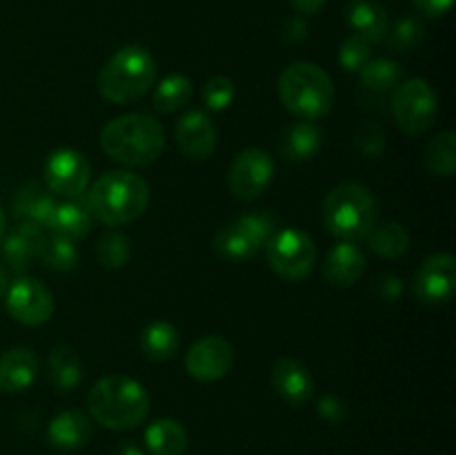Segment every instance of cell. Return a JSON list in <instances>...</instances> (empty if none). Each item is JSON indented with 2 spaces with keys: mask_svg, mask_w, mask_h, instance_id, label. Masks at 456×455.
<instances>
[{
  "mask_svg": "<svg viewBox=\"0 0 456 455\" xmlns=\"http://www.w3.org/2000/svg\"><path fill=\"white\" fill-rule=\"evenodd\" d=\"M323 223L338 241H363L377 226V201L361 183L332 187L323 203Z\"/></svg>",
  "mask_w": 456,
  "mask_h": 455,
  "instance_id": "cell-6",
  "label": "cell"
},
{
  "mask_svg": "<svg viewBox=\"0 0 456 455\" xmlns=\"http://www.w3.org/2000/svg\"><path fill=\"white\" fill-rule=\"evenodd\" d=\"M114 455H145V453H142L141 446H136L134 442H125V444L120 446Z\"/></svg>",
  "mask_w": 456,
  "mask_h": 455,
  "instance_id": "cell-43",
  "label": "cell"
},
{
  "mask_svg": "<svg viewBox=\"0 0 456 455\" xmlns=\"http://www.w3.org/2000/svg\"><path fill=\"white\" fill-rule=\"evenodd\" d=\"M178 330L172 321H151L141 333V351L150 361H167L178 352Z\"/></svg>",
  "mask_w": 456,
  "mask_h": 455,
  "instance_id": "cell-27",
  "label": "cell"
},
{
  "mask_svg": "<svg viewBox=\"0 0 456 455\" xmlns=\"http://www.w3.org/2000/svg\"><path fill=\"white\" fill-rule=\"evenodd\" d=\"M176 145L191 161H208L216 152V128L205 112L191 110L178 119Z\"/></svg>",
  "mask_w": 456,
  "mask_h": 455,
  "instance_id": "cell-15",
  "label": "cell"
},
{
  "mask_svg": "<svg viewBox=\"0 0 456 455\" xmlns=\"http://www.w3.org/2000/svg\"><path fill=\"white\" fill-rule=\"evenodd\" d=\"M232 364H234V348L218 335L196 339L185 355L187 375L196 382H216L230 373Z\"/></svg>",
  "mask_w": 456,
  "mask_h": 455,
  "instance_id": "cell-14",
  "label": "cell"
},
{
  "mask_svg": "<svg viewBox=\"0 0 456 455\" xmlns=\"http://www.w3.org/2000/svg\"><path fill=\"white\" fill-rule=\"evenodd\" d=\"M45 232L34 223H18L12 232H4L3 236V254L4 261L9 263L16 275H22L31 266L34 259H38L40 248H43Z\"/></svg>",
  "mask_w": 456,
  "mask_h": 455,
  "instance_id": "cell-19",
  "label": "cell"
},
{
  "mask_svg": "<svg viewBox=\"0 0 456 455\" xmlns=\"http://www.w3.org/2000/svg\"><path fill=\"white\" fill-rule=\"evenodd\" d=\"M4 232H7V217H4L3 208H0V241H3Z\"/></svg>",
  "mask_w": 456,
  "mask_h": 455,
  "instance_id": "cell-45",
  "label": "cell"
},
{
  "mask_svg": "<svg viewBox=\"0 0 456 455\" xmlns=\"http://www.w3.org/2000/svg\"><path fill=\"white\" fill-rule=\"evenodd\" d=\"M187 444H190V437H187L185 426L176 419H154L145 431V446L151 455H183Z\"/></svg>",
  "mask_w": 456,
  "mask_h": 455,
  "instance_id": "cell-25",
  "label": "cell"
},
{
  "mask_svg": "<svg viewBox=\"0 0 456 455\" xmlns=\"http://www.w3.org/2000/svg\"><path fill=\"white\" fill-rule=\"evenodd\" d=\"M87 409L101 426L110 431H129L141 426L150 415V393L127 375H110L92 386Z\"/></svg>",
  "mask_w": 456,
  "mask_h": 455,
  "instance_id": "cell-2",
  "label": "cell"
},
{
  "mask_svg": "<svg viewBox=\"0 0 456 455\" xmlns=\"http://www.w3.org/2000/svg\"><path fill=\"white\" fill-rule=\"evenodd\" d=\"M191 80L185 74L165 76L154 89V110L160 114H172L190 103Z\"/></svg>",
  "mask_w": 456,
  "mask_h": 455,
  "instance_id": "cell-31",
  "label": "cell"
},
{
  "mask_svg": "<svg viewBox=\"0 0 456 455\" xmlns=\"http://www.w3.org/2000/svg\"><path fill=\"white\" fill-rule=\"evenodd\" d=\"M279 221L267 210L240 214L232 223L223 226L214 236V252L230 263H240L252 259L279 230Z\"/></svg>",
  "mask_w": 456,
  "mask_h": 455,
  "instance_id": "cell-7",
  "label": "cell"
},
{
  "mask_svg": "<svg viewBox=\"0 0 456 455\" xmlns=\"http://www.w3.org/2000/svg\"><path fill=\"white\" fill-rule=\"evenodd\" d=\"M4 306L16 321L25 326H43L53 315V294L34 277H18L4 293Z\"/></svg>",
  "mask_w": 456,
  "mask_h": 455,
  "instance_id": "cell-12",
  "label": "cell"
},
{
  "mask_svg": "<svg viewBox=\"0 0 456 455\" xmlns=\"http://www.w3.org/2000/svg\"><path fill=\"white\" fill-rule=\"evenodd\" d=\"M43 174L45 186L49 187L52 194H61L65 199L78 201L87 192L92 168H89V161L78 150L61 147V150H53L45 159Z\"/></svg>",
  "mask_w": 456,
  "mask_h": 455,
  "instance_id": "cell-11",
  "label": "cell"
},
{
  "mask_svg": "<svg viewBox=\"0 0 456 455\" xmlns=\"http://www.w3.org/2000/svg\"><path fill=\"white\" fill-rule=\"evenodd\" d=\"M285 43H303L307 38V22L301 16H292L283 22V29H281Z\"/></svg>",
  "mask_w": 456,
  "mask_h": 455,
  "instance_id": "cell-40",
  "label": "cell"
},
{
  "mask_svg": "<svg viewBox=\"0 0 456 455\" xmlns=\"http://www.w3.org/2000/svg\"><path fill=\"white\" fill-rule=\"evenodd\" d=\"M53 208H56V199L49 187L40 181L22 183L12 196V214L18 219V223L47 228Z\"/></svg>",
  "mask_w": 456,
  "mask_h": 455,
  "instance_id": "cell-18",
  "label": "cell"
},
{
  "mask_svg": "<svg viewBox=\"0 0 456 455\" xmlns=\"http://www.w3.org/2000/svg\"><path fill=\"white\" fill-rule=\"evenodd\" d=\"M267 263L285 281H301L316 263V245L307 232L298 228H283L272 235L265 245Z\"/></svg>",
  "mask_w": 456,
  "mask_h": 455,
  "instance_id": "cell-9",
  "label": "cell"
},
{
  "mask_svg": "<svg viewBox=\"0 0 456 455\" xmlns=\"http://www.w3.org/2000/svg\"><path fill=\"white\" fill-rule=\"evenodd\" d=\"M354 141L368 159H379L386 152V134L374 120H361L354 129Z\"/></svg>",
  "mask_w": 456,
  "mask_h": 455,
  "instance_id": "cell-37",
  "label": "cell"
},
{
  "mask_svg": "<svg viewBox=\"0 0 456 455\" xmlns=\"http://www.w3.org/2000/svg\"><path fill=\"white\" fill-rule=\"evenodd\" d=\"M92 437V424L80 410H62L49 422L47 440L58 451H76Z\"/></svg>",
  "mask_w": 456,
  "mask_h": 455,
  "instance_id": "cell-22",
  "label": "cell"
},
{
  "mask_svg": "<svg viewBox=\"0 0 456 455\" xmlns=\"http://www.w3.org/2000/svg\"><path fill=\"white\" fill-rule=\"evenodd\" d=\"M49 368V382L58 393H69L83 379V361H80L78 352L74 348L58 343L52 348L47 360Z\"/></svg>",
  "mask_w": 456,
  "mask_h": 455,
  "instance_id": "cell-26",
  "label": "cell"
},
{
  "mask_svg": "<svg viewBox=\"0 0 456 455\" xmlns=\"http://www.w3.org/2000/svg\"><path fill=\"white\" fill-rule=\"evenodd\" d=\"M363 89L372 94H386L401 80V65L392 58H370L359 71Z\"/></svg>",
  "mask_w": 456,
  "mask_h": 455,
  "instance_id": "cell-30",
  "label": "cell"
},
{
  "mask_svg": "<svg viewBox=\"0 0 456 455\" xmlns=\"http://www.w3.org/2000/svg\"><path fill=\"white\" fill-rule=\"evenodd\" d=\"M9 288V275L3 266H0V299H4V293Z\"/></svg>",
  "mask_w": 456,
  "mask_h": 455,
  "instance_id": "cell-44",
  "label": "cell"
},
{
  "mask_svg": "<svg viewBox=\"0 0 456 455\" xmlns=\"http://www.w3.org/2000/svg\"><path fill=\"white\" fill-rule=\"evenodd\" d=\"M423 36H426V27H423L421 18L405 16L399 18L392 29H387L386 40L395 52H412L423 43Z\"/></svg>",
  "mask_w": 456,
  "mask_h": 455,
  "instance_id": "cell-34",
  "label": "cell"
},
{
  "mask_svg": "<svg viewBox=\"0 0 456 455\" xmlns=\"http://www.w3.org/2000/svg\"><path fill=\"white\" fill-rule=\"evenodd\" d=\"M412 3L423 18H441L452 9L454 0H412Z\"/></svg>",
  "mask_w": 456,
  "mask_h": 455,
  "instance_id": "cell-41",
  "label": "cell"
},
{
  "mask_svg": "<svg viewBox=\"0 0 456 455\" xmlns=\"http://www.w3.org/2000/svg\"><path fill=\"white\" fill-rule=\"evenodd\" d=\"M85 205L105 226H127L150 205V186L129 170H111L85 192Z\"/></svg>",
  "mask_w": 456,
  "mask_h": 455,
  "instance_id": "cell-1",
  "label": "cell"
},
{
  "mask_svg": "<svg viewBox=\"0 0 456 455\" xmlns=\"http://www.w3.org/2000/svg\"><path fill=\"white\" fill-rule=\"evenodd\" d=\"M365 266H368V259L359 245L350 241H338L325 257L323 277L330 285L350 288L363 277Z\"/></svg>",
  "mask_w": 456,
  "mask_h": 455,
  "instance_id": "cell-17",
  "label": "cell"
},
{
  "mask_svg": "<svg viewBox=\"0 0 456 455\" xmlns=\"http://www.w3.org/2000/svg\"><path fill=\"white\" fill-rule=\"evenodd\" d=\"M390 107L395 123L410 136L428 132L439 114L436 94L426 79H408L396 85Z\"/></svg>",
  "mask_w": 456,
  "mask_h": 455,
  "instance_id": "cell-8",
  "label": "cell"
},
{
  "mask_svg": "<svg viewBox=\"0 0 456 455\" xmlns=\"http://www.w3.org/2000/svg\"><path fill=\"white\" fill-rule=\"evenodd\" d=\"M365 239H368L370 250H372L374 254L386 259L401 257V254L408 252L410 248L408 230L396 221H386L381 223V226H374Z\"/></svg>",
  "mask_w": 456,
  "mask_h": 455,
  "instance_id": "cell-28",
  "label": "cell"
},
{
  "mask_svg": "<svg viewBox=\"0 0 456 455\" xmlns=\"http://www.w3.org/2000/svg\"><path fill=\"white\" fill-rule=\"evenodd\" d=\"M38 259L52 270L69 272L78 266V248H76L74 241L62 239V236L52 235L49 239L45 236Z\"/></svg>",
  "mask_w": 456,
  "mask_h": 455,
  "instance_id": "cell-33",
  "label": "cell"
},
{
  "mask_svg": "<svg viewBox=\"0 0 456 455\" xmlns=\"http://www.w3.org/2000/svg\"><path fill=\"white\" fill-rule=\"evenodd\" d=\"M423 165L432 177H452L456 170V134L441 132L423 150Z\"/></svg>",
  "mask_w": 456,
  "mask_h": 455,
  "instance_id": "cell-29",
  "label": "cell"
},
{
  "mask_svg": "<svg viewBox=\"0 0 456 455\" xmlns=\"http://www.w3.org/2000/svg\"><path fill=\"white\" fill-rule=\"evenodd\" d=\"M346 21L354 36L368 40L370 45L383 43L390 29V18L377 0H352L346 7Z\"/></svg>",
  "mask_w": 456,
  "mask_h": 455,
  "instance_id": "cell-21",
  "label": "cell"
},
{
  "mask_svg": "<svg viewBox=\"0 0 456 455\" xmlns=\"http://www.w3.org/2000/svg\"><path fill=\"white\" fill-rule=\"evenodd\" d=\"M98 94L116 105L136 103L154 87L156 61L141 45H125L98 71Z\"/></svg>",
  "mask_w": 456,
  "mask_h": 455,
  "instance_id": "cell-4",
  "label": "cell"
},
{
  "mask_svg": "<svg viewBox=\"0 0 456 455\" xmlns=\"http://www.w3.org/2000/svg\"><path fill=\"white\" fill-rule=\"evenodd\" d=\"M101 147L110 159L127 168H147L163 154L165 129L150 114H125L102 128Z\"/></svg>",
  "mask_w": 456,
  "mask_h": 455,
  "instance_id": "cell-3",
  "label": "cell"
},
{
  "mask_svg": "<svg viewBox=\"0 0 456 455\" xmlns=\"http://www.w3.org/2000/svg\"><path fill=\"white\" fill-rule=\"evenodd\" d=\"M279 98L297 119L319 120L334 105L332 79L314 62H292L279 76Z\"/></svg>",
  "mask_w": 456,
  "mask_h": 455,
  "instance_id": "cell-5",
  "label": "cell"
},
{
  "mask_svg": "<svg viewBox=\"0 0 456 455\" xmlns=\"http://www.w3.org/2000/svg\"><path fill=\"white\" fill-rule=\"evenodd\" d=\"M96 259L107 270H118L132 259V241L120 230H107L96 244Z\"/></svg>",
  "mask_w": 456,
  "mask_h": 455,
  "instance_id": "cell-32",
  "label": "cell"
},
{
  "mask_svg": "<svg viewBox=\"0 0 456 455\" xmlns=\"http://www.w3.org/2000/svg\"><path fill=\"white\" fill-rule=\"evenodd\" d=\"M370 293H372L374 299H379V302H396V299L401 297V293H403V281L396 275H392V272H386V275L377 277V279L372 281Z\"/></svg>",
  "mask_w": 456,
  "mask_h": 455,
  "instance_id": "cell-38",
  "label": "cell"
},
{
  "mask_svg": "<svg viewBox=\"0 0 456 455\" xmlns=\"http://www.w3.org/2000/svg\"><path fill=\"white\" fill-rule=\"evenodd\" d=\"M414 297L428 306H444L454 297L456 259L450 252L430 254L414 275Z\"/></svg>",
  "mask_w": 456,
  "mask_h": 455,
  "instance_id": "cell-13",
  "label": "cell"
},
{
  "mask_svg": "<svg viewBox=\"0 0 456 455\" xmlns=\"http://www.w3.org/2000/svg\"><path fill=\"white\" fill-rule=\"evenodd\" d=\"M47 230L76 244V241L85 239L92 230V214H89L87 205L80 203V201L69 199L65 203H56L52 217H49Z\"/></svg>",
  "mask_w": 456,
  "mask_h": 455,
  "instance_id": "cell-24",
  "label": "cell"
},
{
  "mask_svg": "<svg viewBox=\"0 0 456 455\" xmlns=\"http://www.w3.org/2000/svg\"><path fill=\"white\" fill-rule=\"evenodd\" d=\"M38 377V357L31 348H9L0 355V391L22 393Z\"/></svg>",
  "mask_w": 456,
  "mask_h": 455,
  "instance_id": "cell-20",
  "label": "cell"
},
{
  "mask_svg": "<svg viewBox=\"0 0 456 455\" xmlns=\"http://www.w3.org/2000/svg\"><path fill=\"white\" fill-rule=\"evenodd\" d=\"M236 85L227 76H212L203 87V101L209 112H223L234 103Z\"/></svg>",
  "mask_w": 456,
  "mask_h": 455,
  "instance_id": "cell-35",
  "label": "cell"
},
{
  "mask_svg": "<svg viewBox=\"0 0 456 455\" xmlns=\"http://www.w3.org/2000/svg\"><path fill=\"white\" fill-rule=\"evenodd\" d=\"M321 143H323V134H321L319 125L312 120H298L292 123L283 132L279 141V152L285 161H310L319 154Z\"/></svg>",
  "mask_w": 456,
  "mask_h": 455,
  "instance_id": "cell-23",
  "label": "cell"
},
{
  "mask_svg": "<svg viewBox=\"0 0 456 455\" xmlns=\"http://www.w3.org/2000/svg\"><path fill=\"white\" fill-rule=\"evenodd\" d=\"M274 156L261 147H248L232 161L227 187L239 201H254L267 190L274 178Z\"/></svg>",
  "mask_w": 456,
  "mask_h": 455,
  "instance_id": "cell-10",
  "label": "cell"
},
{
  "mask_svg": "<svg viewBox=\"0 0 456 455\" xmlns=\"http://www.w3.org/2000/svg\"><path fill=\"white\" fill-rule=\"evenodd\" d=\"M370 56H372V45L354 34L347 36L338 47V62L350 74H359L361 67L370 61Z\"/></svg>",
  "mask_w": 456,
  "mask_h": 455,
  "instance_id": "cell-36",
  "label": "cell"
},
{
  "mask_svg": "<svg viewBox=\"0 0 456 455\" xmlns=\"http://www.w3.org/2000/svg\"><path fill=\"white\" fill-rule=\"evenodd\" d=\"M316 410H319V415L325 419V422H332V424L343 422V419L347 418V413H350V410H347L346 400H341L338 395H332V393H328V395H323L319 401H316Z\"/></svg>",
  "mask_w": 456,
  "mask_h": 455,
  "instance_id": "cell-39",
  "label": "cell"
},
{
  "mask_svg": "<svg viewBox=\"0 0 456 455\" xmlns=\"http://www.w3.org/2000/svg\"><path fill=\"white\" fill-rule=\"evenodd\" d=\"M289 3H292V7L297 9L298 13H303V16H312V13H319L328 0H289Z\"/></svg>",
  "mask_w": 456,
  "mask_h": 455,
  "instance_id": "cell-42",
  "label": "cell"
},
{
  "mask_svg": "<svg viewBox=\"0 0 456 455\" xmlns=\"http://www.w3.org/2000/svg\"><path fill=\"white\" fill-rule=\"evenodd\" d=\"M272 388L289 406H305L314 397V377L298 360L281 357L272 366Z\"/></svg>",
  "mask_w": 456,
  "mask_h": 455,
  "instance_id": "cell-16",
  "label": "cell"
}]
</instances>
